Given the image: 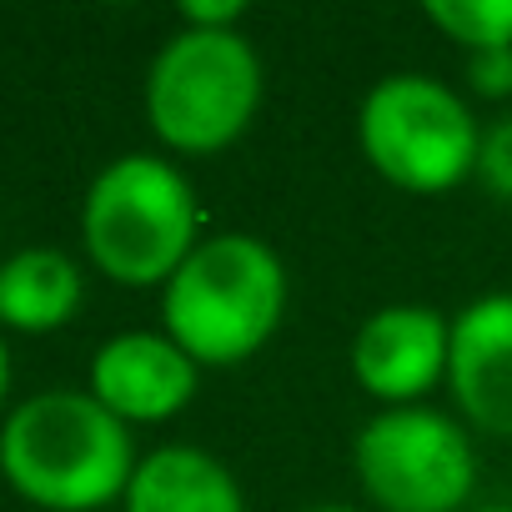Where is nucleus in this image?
I'll use <instances>...</instances> for the list:
<instances>
[{
    "instance_id": "4",
    "label": "nucleus",
    "mask_w": 512,
    "mask_h": 512,
    "mask_svg": "<svg viewBox=\"0 0 512 512\" xmlns=\"http://www.w3.org/2000/svg\"><path fill=\"white\" fill-rule=\"evenodd\" d=\"M262 111V56L241 31H191L161 41L146 71V121L176 156L236 146Z\"/></svg>"
},
{
    "instance_id": "17",
    "label": "nucleus",
    "mask_w": 512,
    "mask_h": 512,
    "mask_svg": "<svg viewBox=\"0 0 512 512\" xmlns=\"http://www.w3.org/2000/svg\"><path fill=\"white\" fill-rule=\"evenodd\" d=\"M302 512H362V507H352V502H317V507H302Z\"/></svg>"
},
{
    "instance_id": "13",
    "label": "nucleus",
    "mask_w": 512,
    "mask_h": 512,
    "mask_svg": "<svg viewBox=\"0 0 512 512\" xmlns=\"http://www.w3.org/2000/svg\"><path fill=\"white\" fill-rule=\"evenodd\" d=\"M487 196L507 201L512 206V111L497 116L492 126H482V141H477V171H472Z\"/></svg>"
},
{
    "instance_id": "2",
    "label": "nucleus",
    "mask_w": 512,
    "mask_h": 512,
    "mask_svg": "<svg viewBox=\"0 0 512 512\" xmlns=\"http://www.w3.org/2000/svg\"><path fill=\"white\" fill-rule=\"evenodd\" d=\"M287 317V267L251 231L201 236L161 287L166 337L206 372L241 367L262 352Z\"/></svg>"
},
{
    "instance_id": "8",
    "label": "nucleus",
    "mask_w": 512,
    "mask_h": 512,
    "mask_svg": "<svg viewBox=\"0 0 512 512\" xmlns=\"http://www.w3.org/2000/svg\"><path fill=\"white\" fill-rule=\"evenodd\" d=\"M201 367L166 332H116L91 357V397L126 427L171 422L191 407Z\"/></svg>"
},
{
    "instance_id": "11",
    "label": "nucleus",
    "mask_w": 512,
    "mask_h": 512,
    "mask_svg": "<svg viewBox=\"0 0 512 512\" xmlns=\"http://www.w3.org/2000/svg\"><path fill=\"white\" fill-rule=\"evenodd\" d=\"M86 297V277L61 246H21L0 262V327L46 337L61 332Z\"/></svg>"
},
{
    "instance_id": "9",
    "label": "nucleus",
    "mask_w": 512,
    "mask_h": 512,
    "mask_svg": "<svg viewBox=\"0 0 512 512\" xmlns=\"http://www.w3.org/2000/svg\"><path fill=\"white\" fill-rule=\"evenodd\" d=\"M447 392L467 427L512 437V292H487L452 317Z\"/></svg>"
},
{
    "instance_id": "14",
    "label": "nucleus",
    "mask_w": 512,
    "mask_h": 512,
    "mask_svg": "<svg viewBox=\"0 0 512 512\" xmlns=\"http://www.w3.org/2000/svg\"><path fill=\"white\" fill-rule=\"evenodd\" d=\"M462 76H467L472 96L507 101L512 96V51H477V56H467Z\"/></svg>"
},
{
    "instance_id": "3",
    "label": "nucleus",
    "mask_w": 512,
    "mask_h": 512,
    "mask_svg": "<svg viewBox=\"0 0 512 512\" xmlns=\"http://www.w3.org/2000/svg\"><path fill=\"white\" fill-rule=\"evenodd\" d=\"M201 241V206L181 166L131 151L106 161L81 201V246L91 267L131 292L166 287Z\"/></svg>"
},
{
    "instance_id": "7",
    "label": "nucleus",
    "mask_w": 512,
    "mask_h": 512,
    "mask_svg": "<svg viewBox=\"0 0 512 512\" xmlns=\"http://www.w3.org/2000/svg\"><path fill=\"white\" fill-rule=\"evenodd\" d=\"M447 347L452 317L417 302H392L357 327L352 377L382 407H422V397L447 382Z\"/></svg>"
},
{
    "instance_id": "15",
    "label": "nucleus",
    "mask_w": 512,
    "mask_h": 512,
    "mask_svg": "<svg viewBox=\"0 0 512 512\" xmlns=\"http://www.w3.org/2000/svg\"><path fill=\"white\" fill-rule=\"evenodd\" d=\"M246 16L241 0H186L181 6V26L191 31H236Z\"/></svg>"
},
{
    "instance_id": "5",
    "label": "nucleus",
    "mask_w": 512,
    "mask_h": 512,
    "mask_svg": "<svg viewBox=\"0 0 512 512\" xmlns=\"http://www.w3.org/2000/svg\"><path fill=\"white\" fill-rule=\"evenodd\" d=\"M472 106L422 71L382 76L357 106V146L367 166L412 196H442L477 171Z\"/></svg>"
},
{
    "instance_id": "1",
    "label": "nucleus",
    "mask_w": 512,
    "mask_h": 512,
    "mask_svg": "<svg viewBox=\"0 0 512 512\" xmlns=\"http://www.w3.org/2000/svg\"><path fill=\"white\" fill-rule=\"evenodd\" d=\"M136 462L131 427L76 387L36 392L0 422V477L46 512H101L121 502Z\"/></svg>"
},
{
    "instance_id": "16",
    "label": "nucleus",
    "mask_w": 512,
    "mask_h": 512,
    "mask_svg": "<svg viewBox=\"0 0 512 512\" xmlns=\"http://www.w3.org/2000/svg\"><path fill=\"white\" fill-rule=\"evenodd\" d=\"M6 397H11V347L0 337V412H6Z\"/></svg>"
},
{
    "instance_id": "6",
    "label": "nucleus",
    "mask_w": 512,
    "mask_h": 512,
    "mask_svg": "<svg viewBox=\"0 0 512 512\" xmlns=\"http://www.w3.org/2000/svg\"><path fill=\"white\" fill-rule=\"evenodd\" d=\"M352 472L377 512H467L477 447L452 412L382 407L352 437Z\"/></svg>"
},
{
    "instance_id": "10",
    "label": "nucleus",
    "mask_w": 512,
    "mask_h": 512,
    "mask_svg": "<svg viewBox=\"0 0 512 512\" xmlns=\"http://www.w3.org/2000/svg\"><path fill=\"white\" fill-rule=\"evenodd\" d=\"M126 512H246L236 472L191 442H166L146 452L121 497Z\"/></svg>"
},
{
    "instance_id": "18",
    "label": "nucleus",
    "mask_w": 512,
    "mask_h": 512,
    "mask_svg": "<svg viewBox=\"0 0 512 512\" xmlns=\"http://www.w3.org/2000/svg\"><path fill=\"white\" fill-rule=\"evenodd\" d=\"M467 512H512L507 502H482V507H467Z\"/></svg>"
},
{
    "instance_id": "12",
    "label": "nucleus",
    "mask_w": 512,
    "mask_h": 512,
    "mask_svg": "<svg viewBox=\"0 0 512 512\" xmlns=\"http://www.w3.org/2000/svg\"><path fill=\"white\" fill-rule=\"evenodd\" d=\"M422 16L467 56L512 51V0H427Z\"/></svg>"
}]
</instances>
